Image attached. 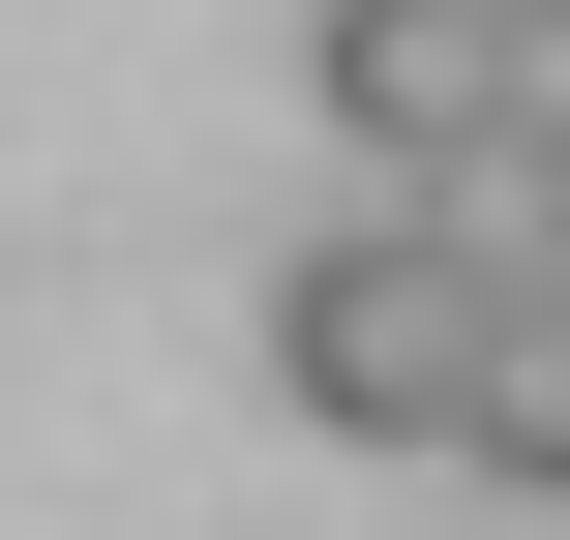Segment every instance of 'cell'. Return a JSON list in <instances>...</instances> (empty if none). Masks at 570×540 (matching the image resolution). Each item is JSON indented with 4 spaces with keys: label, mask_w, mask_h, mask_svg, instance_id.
Listing matches in <instances>:
<instances>
[{
    "label": "cell",
    "mask_w": 570,
    "mask_h": 540,
    "mask_svg": "<svg viewBox=\"0 0 570 540\" xmlns=\"http://www.w3.org/2000/svg\"><path fill=\"white\" fill-rule=\"evenodd\" d=\"M541 210H570V150H541Z\"/></svg>",
    "instance_id": "277c9868"
},
{
    "label": "cell",
    "mask_w": 570,
    "mask_h": 540,
    "mask_svg": "<svg viewBox=\"0 0 570 540\" xmlns=\"http://www.w3.org/2000/svg\"><path fill=\"white\" fill-rule=\"evenodd\" d=\"M301 90H331V150H361V180L511 150V30H481V0H331V30H301Z\"/></svg>",
    "instance_id": "7a4b0ae2"
},
{
    "label": "cell",
    "mask_w": 570,
    "mask_h": 540,
    "mask_svg": "<svg viewBox=\"0 0 570 540\" xmlns=\"http://www.w3.org/2000/svg\"><path fill=\"white\" fill-rule=\"evenodd\" d=\"M511 30V150H570V0H481Z\"/></svg>",
    "instance_id": "3957f363"
},
{
    "label": "cell",
    "mask_w": 570,
    "mask_h": 540,
    "mask_svg": "<svg viewBox=\"0 0 570 540\" xmlns=\"http://www.w3.org/2000/svg\"><path fill=\"white\" fill-rule=\"evenodd\" d=\"M271 391L361 421V451H451V391H481V240H451V210H331V240L271 271Z\"/></svg>",
    "instance_id": "6da1fadb"
}]
</instances>
